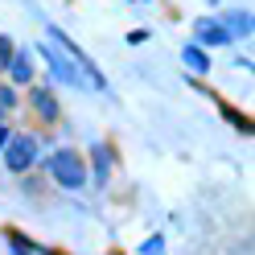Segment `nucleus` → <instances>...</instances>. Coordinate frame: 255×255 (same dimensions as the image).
Here are the masks:
<instances>
[{
    "mask_svg": "<svg viewBox=\"0 0 255 255\" xmlns=\"http://www.w3.org/2000/svg\"><path fill=\"white\" fill-rule=\"evenodd\" d=\"M41 54H45V62H50V70L62 78V83H74V87H83V74H78V62H66L62 58V50L54 41H45L41 45Z\"/></svg>",
    "mask_w": 255,
    "mask_h": 255,
    "instance_id": "3",
    "label": "nucleus"
},
{
    "mask_svg": "<svg viewBox=\"0 0 255 255\" xmlns=\"http://www.w3.org/2000/svg\"><path fill=\"white\" fill-rule=\"evenodd\" d=\"M4 140H8V132H4V128H0V148H4Z\"/></svg>",
    "mask_w": 255,
    "mask_h": 255,
    "instance_id": "14",
    "label": "nucleus"
},
{
    "mask_svg": "<svg viewBox=\"0 0 255 255\" xmlns=\"http://www.w3.org/2000/svg\"><path fill=\"white\" fill-rule=\"evenodd\" d=\"M12 255H37V251L25 243V235H12Z\"/></svg>",
    "mask_w": 255,
    "mask_h": 255,
    "instance_id": "10",
    "label": "nucleus"
},
{
    "mask_svg": "<svg viewBox=\"0 0 255 255\" xmlns=\"http://www.w3.org/2000/svg\"><path fill=\"white\" fill-rule=\"evenodd\" d=\"M33 156H37V140L33 136H17V140H4V165L12 173H25L29 165H33Z\"/></svg>",
    "mask_w": 255,
    "mask_h": 255,
    "instance_id": "2",
    "label": "nucleus"
},
{
    "mask_svg": "<svg viewBox=\"0 0 255 255\" xmlns=\"http://www.w3.org/2000/svg\"><path fill=\"white\" fill-rule=\"evenodd\" d=\"M194 37H198L202 45H227V41H231L227 25H214V21H198V25H194Z\"/></svg>",
    "mask_w": 255,
    "mask_h": 255,
    "instance_id": "4",
    "label": "nucleus"
},
{
    "mask_svg": "<svg viewBox=\"0 0 255 255\" xmlns=\"http://www.w3.org/2000/svg\"><path fill=\"white\" fill-rule=\"evenodd\" d=\"M29 103H33V111H37L41 120H58V99H54L50 91H33V95H29Z\"/></svg>",
    "mask_w": 255,
    "mask_h": 255,
    "instance_id": "5",
    "label": "nucleus"
},
{
    "mask_svg": "<svg viewBox=\"0 0 255 255\" xmlns=\"http://www.w3.org/2000/svg\"><path fill=\"white\" fill-rule=\"evenodd\" d=\"M12 58V37H0V66H8Z\"/></svg>",
    "mask_w": 255,
    "mask_h": 255,
    "instance_id": "11",
    "label": "nucleus"
},
{
    "mask_svg": "<svg viewBox=\"0 0 255 255\" xmlns=\"http://www.w3.org/2000/svg\"><path fill=\"white\" fill-rule=\"evenodd\" d=\"M107 173H111V152L95 144V181H107Z\"/></svg>",
    "mask_w": 255,
    "mask_h": 255,
    "instance_id": "8",
    "label": "nucleus"
},
{
    "mask_svg": "<svg viewBox=\"0 0 255 255\" xmlns=\"http://www.w3.org/2000/svg\"><path fill=\"white\" fill-rule=\"evenodd\" d=\"M0 116H4V107H0Z\"/></svg>",
    "mask_w": 255,
    "mask_h": 255,
    "instance_id": "15",
    "label": "nucleus"
},
{
    "mask_svg": "<svg viewBox=\"0 0 255 255\" xmlns=\"http://www.w3.org/2000/svg\"><path fill=\"white\" fill-rule=\"evenodd\" d=\"M45 169H50L54 181L66 185V189H83L87 185V165H83V156H78L74 148H58L50 161H45Z\"/></svg>",
    "mask_w": 255,
    "mask_h": 255,
    "instance_id": "1",
    "label": "nucleus"
},
{
    "mask_svg": "<svg viewBox=\"0 0 255 255\" xmlns=\"http://www.w3.org/2000/svg\"><path fill=\"white\" fill-rule=\"evenodd\" d=\"M231 29H239V33L251 37V12H231Z\"/></svg>",
    "mask_w": 255,
    "mask_h": 255,
    "instance_id": "9",
    "label": "nucleus"
},
{
    "mask_svg": "<svg viewBox=\"0 0 255 255\" xmlns=\"http://www.w3.org/2000/svg\"><path fill=\"white\" fill-rule=\"evenodd\" d=\"M144 255H161V239H152V243H144Z\"/></svg>",
    "mask_w": 255,
    "mask_h": 255,
    "instance_id": "13",
    "label": "nucleus"
},
{
    "mask_svg": "<svg viewBox=\"0 0 255 255\" xmlns=\"http://www.w3.org/2000/svg\"><path fill=\"white\" fill-rule=\"evenodd\" d=\"M4 70L12 74V83H29V78H33V70H29V58H25V54H12Z\"/></svg>",
    "mask_w": 255,
    "mask_h": 255,
    "instance_id": "6",
    "label": "nucleus"
},
{
    "mask_svg": "<svg viewBox=\"0 0 255 255\" xmlns=\"http://www.w3.org/2000/svg\"><path fill=\"white\" fill-rule=\"evenodd\" d=\"M181 62H185L189 70H198V74H206V70H210V62H206V54L198 50V45H185V50H181Z\"/></svg>",
    "mask_w": 255,
    "mask_h": 255,
    "instance_id": "7",
    "label": "nucleus"
},
{
    "mask_svg": "<svg viewBox=\"0 0 255 255\" xmlns=\"http://www.w3.org/2000/svg\"><path fill=\"white\" fill-rule=\"evenodd\" d=\"M12 103H17V91L4 87V91H0V107H12Z\"/></svg>",
    "mask_w": 255,
    "mask_h": 255,
    "instance_id": "12",
    "label": "nucleus"
}]
</instances>
